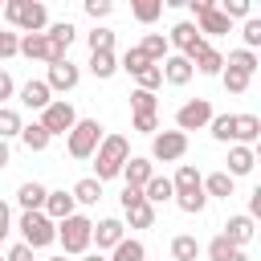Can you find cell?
Wrapping results in <instances>:
<instances>
[{
  "mask_svg": "<svg viewBox=\"0 0 261 261\" xmlns=\"http://www.w3.org/2000/svg\"><path fill=\"white\" fill-rule=\"evenodd\" d=\"M126 159H130V143L122 139V135H106L102 143H98V151H94V179L102 184V179H114V175H122V167H126Z\"/></svg>",
  "mask_w": 261,
  "mask_h": 261,
  "instance_id": "6da1fadb",
  "label": "cell"
},
{
  "mask_svg": "<svg viewBox=\"0 0 261 261\" xmlns=\"http://www.w3.org/2000/svg\"><path fill=\"white\" fill-rule=\"evenodd\" d=\"M4 20L16 24V29H24V33H41L45 20H49V12L37 0H4Z\"/></svg>",
  "mask_w": 261,
  "mask_h": 261,
  "instance_id": "7a4b0ae2",
  "label": "cell"
},
{
  "mask_svg": "<svg viewBox=\"0 0 261 261\" xmlns=\"http://www.w3.org/2000/svg\"><path fill=\"white\" fill-rule=\"evenodd\" d=\"M98 143H102L98 118H77L73 130H69V155H73V159H90V155L98 151Z\"/></svg>",
  "mask_w": 261,
  "mask_h": 261,
  "instance_id": "3957f363",
  "label": "cell"
},
{
  "mask_svg": "<svg viewBox=\"0 0 261 261\" xmlns=\"http://www.w3.org/2000/svg\"><path fill=\"white\" fill-rule=\"evenodd\" d=\"M20 232H24L20 245H29V249H45V245L57 241V224H53L45 212H24V216H20Z\"/></svg>",
  "mask_w": 261,
  "mask_h": 261,
  "instance_id": "277c9868",
  "label": "cell"
},
{
  "mask_svg": "<svg viewBox=\"0 0 261 261\" xmlns=\"http://www.w3.org/2000/svg\"><path fill=\"white\" fill-rule=\"evenodd\" d=\"M90 232H94V220H86L77 212L57 224V241L65 245V253H86L90 249Z\"/></svg>",
  "mask_w": 261,
  "mask_h": 261,
  "instance_id": "5b68a950",
  "label": "cell"
},
{
  "mask_svg": "<svg viewBox=\"0 0 261 261\" xmlns=\"http://www.w3.org/2000/svg\"><path fill=\"white\" fill-rule=\"evenodd\" d=\"M188 4H192V12L200 16V24H196L200 37H220V33H228V16H224L212 0H188Z\"/></svg>",
  "mask_w": 261,
  "mask_h": 261,
  "instance_id": "8992f818",
  "label": "cell"
},
{
  "mask_svg": "<svg viewBox=\"0 0 261 261\" xmlns=\"http://www.w3.org/2000/svg\"><path fill=\"white\" fill-rule=\"evenodd\" d=\"M73 122H77V114H73L69 102H49V106L41 110V126H45L49 139H53V135H69Z\"/></svg>",
  "mask_w": 261,
  "mask_h": 261,
  "instance_id": "52a82bcc",
  "label": "cell"
},
{
  "mask_svg": "<svg viewBox=\"0 0 261 261\" xmlns=\"http://www.w3.org/2000/svg\"><path fill=\"white\" fill-rule=\"evenodd\" d=\"M167 45H175V49H179V57H188V61H192V57H196L208 41L200 37V29H196L192 20H179V24L167 33Z\"/></svg>",
  "mask_w": 261,
  "mask_h": 261,
  "instance_id": "ba28073f",
  "label": "cell"
},
{
  "mask_svg": "<svg viewBox=\"0 0 261 261\" xmlns=\"http://www.w3.org/2000/svg\"><path fill=\"white\" fill-rule=\"evenodd\" d=\"M212 122V102L208 98H192V102H184L179 110H175V126L179 130H200V126H208Z\"/></svg>",
  "mask_w": 261,
  "mask_h": 261,
  "instance_id": "9c48e42d",
  "label": "cell"
},
{
  "mask_svg": "<svg viewBox=\"0 0 261 261\" xmlns=\"http://www.w3.org/2000/svg\"><path fill=\"white\" fill-rule=\"evenodd\" d=\"M184 151H188V135H184V130H163V135H155V143H151V155L163 159V163L184 159Z\"/></svg>",
  "mask_w": 261,
  "mask_h": 261,
  "instance_id": "30bf717a",
  "label": "cell"
},
{
  "mask_svg": "<svg viewBox=\"0 0 261 261\" xmlns=\"http://www.w3.org/2000/svg\"><path fill=\"white\" fill-rule=\"evenodd\" d=\"M16 53H24L29 61H33V57H37V61H49V65H53V61H61V53L49 45V37H45V33H24Z\"/></svg>",
  "mask_w": 261,
  "mask_h": 261,
  "instance_id": "8fae6325",
  "label": "cell"
},
{
  "mask_svg": "<svg viewBox=\"0 0 261 261\" xmlns=\"http://www.w3.org/2000/svg\"><path fill=\"white\" fill-rule=\"evenodd\" d=\"M77 77H82V73H77V65H73L69 57H61V61H53V65H49L45 86H49V90H73V86H77Z\"/></svg>",
  "mask_w": 261,
  "mask_h": 261,
  "instance_id": "7c38bea8",
  "label": "cell"
},
{
  "mask_svg": "<svg viewBox=\"0 0 261 261\" xmlns=\"http://www.w3.org/2000/svg\"><path fill=\"white\" fill-rule=\"evenodd\" d=\"M232 139H237L241 147L257 143V139H261V118H257V114H237V118H232Z\"/></svg>",
  "mask_w": 261,
  "mask_h": 261,
  "instance_id": "4fadbf2b",
  "label": "cell"
},
{
  "mask_svg": "<svg viewBox=\"0 0 261 261\" xmlns=\"http://www.w3.org/2000/svg\"><path fill=\"white\" fill-rule=\"evenodd\" d=\"M232 249H241V245H249L253 241V220L249 216H228V224H224V232H220Z\"/></svg>",
  "mask_w": 261,
  "mask_h": 261,
  "instance_id": "5bb4252c",
  "label": "cell"
},
{
  "mask_svg": "<svg viewBox=\"0 0 261 261\" xmlns=\"http://www.w3.org/2000/svg\"><path fill=\"white\" fill-rule=\"evenodd\" d=\"M159 69H163V77H167L171 86H188V82H192V73H196V69H192V61H188V57H179V53H175V57H167Z\"/></svg>",
  "mask_w": 261,
  "mask_h": 261,
  "instance_id": "9a60e30c",
  "label": "cell"
},
{
  "mask_svg": "<svg viewBox=\"0 0 261 261\" xmlns=\"http://www.w3.org/2000/svg\"><path fill=\"white\" fill-rule=\"evenodd\" d=\"M41 212H45L49 220H57V224H61L65 216H73V196H69V192H49Z\"/></svg>",
  "mask_w": 261,
  "mask_h": 261,
  "instance_id": "2e32d148",
  "label": "cell"
},
{
  "mask_svg": "<svg viewBox=\"0 0 261 261\" xmlns=\"http://www.w3.org/2000/svg\"><path fill=\"white\" fill-rule=\"evenodd\" d=\"M139 49H143V57H147V61H151V65H163V61H167V57H171V53H167V49H171V45H167V37H163V33H147V37H143V45H139Z\"/></svg>",
  "mask_w": 261,
  "mask_h": 261,
  "instance_id": "e0dca14e",
  "label": "cell"
},
{
  "mask_svg": "<svg viewBox=\"0 0 261 261\" xmlns=\"http://www.w3.org/2000/svg\"><path fill=\"white\" fill-rule=\"evenodd\" d=\"M49 94H53V90H49L45 82H24V86H20V102H24L29 110H45V106L53 102Z\"/></svg>",
  "mask_w": 261,
  "mask_h": 261,
  "instance_id": "ac0fdd59",
  "label": "cell"
},
{
  "mask_svg": "<svg viewBox=\"0 0 261 261\" xmlns=\"http://www.w3.org/2000/svg\"><path fill=\"white\" fill-rule=\"evenodd\" d=\"M122 175H126V188H139V192H143V188H147V179H151L155 171H151V159H139V155H135V159H126Z\"/></svg>",
  "mask_w": 261,
  "mask_h": 261,
  "instance_id": "d6986e66",
  "label": "cell"
},
{
  "mask_svg": "<svg viewBox=\"0 0 261 261\" xmlns=\"http://www.w3.org/2000/svg\"><path fill=\"white\" fill-rule=\"evenodd\" d=\"M90 241H98V249H114L122 241V220H98L94 232H90Z\"/></svg>",
  "mask_w": 261,
  "mask_h": 261,
  "instance_id": "ffe728a7",
  "label": "cell"
},
{
  "mask_svg": "<svg viewBox=\"0 0 261 261\" xmlns=\"http://www.w3.org/2000/svg\"><path fill=\"white\" fill-rule=\"evenodd\" d=\"M175 196V188H171V179L167 175H151L147 179V188H143V200L155 208V204H163V200H171Z\"/></svg>",
  "mask_w": 261,
  "mask_h": 261,
  "instance_id": "44dd1931",
  "label": "cell"
},
{
  "mask_svg": "<svg viewBox=\"0 0 261 261\" xmlns=\"http://www.w3.org/2000/svg\"><path fill=\"white\" fill-rule=\"evenodd\" d=\"M45 196H49V192H45L37 179L20 184V192H16V200H20V208H24V212H41V208H45Z\"/></svg>",
  "mask_w": 261,
  "mask_h": 261,
  "instance_id": "7402d4cb",
  "label": "cell"
},
{
  "mask_svg": "<svg viewBox=\"0 0 261 261\" xmlns=\"http://www.w3.org/2000/svg\"><path fill=\"white\" fill-rule=\"evenodd\" d=\"M192 69H200V73H208V77H216L220 69H224V57L212 49V45H204L196 57H192Z\"/></svg>",
  "mask_w": 261,
  "mask_h": 261,
  "instance_id": "603a6c76",
  "label": "cell"
},
{
  "mask_svg": "<svg viewBox=\"0 0 261 261\" xmlns=\"http://www.w3.org/2000/svg\"><path fill=\"white\" fill-rule=\"evenodd\" d=\"M171 188H175V196H192V192H204V188H200V171H196L192 163H184V167L175 171Z\"/></svg>",
  "mask_w": 261,
  "mask_h": 261,
  "instance_id": "cb8c5ba5",
  "label": "cell"
},
{
  "mask_svg": "<svg viewBox=\"0 0 261 261\" xmlns=\"http://www.w3.org/2000/svg\"><path fill=\"white\" fill-rule=\"evenodd\" d=\"M45 37H49V45H53V49L65 57V53H69V45H73V37H77V29H73L69 20H61V24H53Z\"/></svg>",
  "mask_w": 261,
  "mask_h": 261,
  "instance_id": "d4e9b609",
  "label": "cell"
},
{
  "mask_svg": "<svg viewBox=\"0 0 261 261\" xmlns=\"http://www.w3.org/2000/svg\"><path fill=\"white\" fill-rule=\"evenodd\" d=\"M253 163H257V159H253V147H232V151H228V175H232V179H237V175H249Z\"/></svg>",
  "mask_w": 261,
  "mask_h": 261,
  "instance_id": "484cf974",
  "label": "cell"
},
{
  "mask_svg": "<svg viewBox=\"0 0 261 261\" xmlns=\"http://www.w3.org/2000/svg\"><path fill=\"white\" fill-rule=\"evenodd\" d=\"M200 188H204L208 196H216V200H228V196H232V175H228V171H212L208 179H200Z\"/></svg>",
  "mask_w": 261,
  "mask_h": 261,
  "instance_id": "4316f807",
  "label": "cell"
},
{
  "mask_svg": "<svg viewBox=\"0 0 261 261\" xmlns=\"http://www.w3.org/2000/svg\"><path fill=\"white\" fill-rule=\"evenodd\" d=\"M69 196H73V204H98V200H102V184H98L94 175H90V179H77Z\"/></svg>",
  "mask_w": 261,
  "mask_h": 261,
  "instance_id": "83f0119b",
  "label": "cell"
},
{
  "mask_svg": "<svg viewBox=\"0 0 261 261\" xmlns=\"http://www.w3.org/2000/svg\"><path fill=\"white\" fill-rule=\"evenodd\" d=\"M20 143H24L29 151H45V147H49V135H45L41 122H29V126H20Z\"/></svg>",
  "mask_w": 261,
  "mask_h": 261,
  "instance_id": "f1b7e54d",
  "label": "cell"
},
{
  "mask_svg": "<svg viewBox=\"0 0 261 261\" xmlns=\"http://www.w3.org/2000/svg\"><path fill=\"white\" fill-rule=\"evenodd\" d=\"M171 257H175V261H196V257H200V241L188 237V232L175 237V241H171Z\"/></svg>",
  "mask_w": 261,
  "mask_h": 261,
  "instance_id": "f546056e",
  "label": "cell"
},
{
  "mask_svg": "<svg viewBox=\"0 0 261 261\" xmlns=\"http://www.w3.org/2000/svg\"><path fill=\"white\" fill-rule=\"evenodd\" d=\"M126 220H130V228H151L155 224V208L147 200H139L135 208H126Z\"/></svg>",
  "mask_w": 261,
  "mask_h": 261,
  "instance_id": "4dcf8cb0",
  "label": "cell"
},
{
  "mask_svg": "<svg viewBox=\"0 0 261 261\" xmlns=\"http://www.w3.org/2000/svg\"><path fill=\"white\" fill-rule=\"evenodd\" d=\"M143 257H147L143 241H126V237H122V241L114 245V257H110V261H143Z\"/></svg>",
  "mask_w": 261,
  "mask_h": 261,
  "instance_id": "1f68e13d",
  "label": "cell"
},
{
  "mask_svg": "<svg viewBox=\"0 0 261 261\" xmlns=\"http://www.w3.org/2000/svg\"><path fill=\"white\" fill-rule=\"evenodd\" d=\"M114 69H118L114 53H90V73L94 77H114Z\"/></svg>",
  "mask_w": 261,
  "mask_h": 261,
  "instance_id": "d6a6232c",
  "label": "cell"
},
{
  "mask_svg": "<svg viewBox=\"0 0 261 261\" xmlns=\"http://www.w3.org/2000/svg\"><path fill=\"white\" fill-rule=\"evenodd\" d=\"M228 69H237V73H245V77H253V69H257V57L249 53V49H237V53H228V61H224Z\"/></svg>",
  "mask_w": 261,
  "mask_h": 261,
  "instance_id": "836d02e7",
  "label": "cell"
},
{
  "mask_svg": "<svg viewBox=\"0 0 261 261\" xmlns=\"http://www.w3.org/2000/svg\"><path fill=\"white\" fill-rule=\"evenodd\" d=\"M20 114L12 110V106H0V139H12V135H20Z\"/></svg>",
  "mask_w": 261,
  "mask_h": 261,
  "instance_id": "e575fe53",
  "label": "cell"
},
{
  "mask_svg": "<svg viewBox=\"0 0 261 261\" xmlns=\"http://www.w3.org/2000/svg\"><path fill=\"white\" fill-rule=\"evenodd\" d=\"M86 41H90V53H114V33L110 29H94Z\"/></svg>",
  "mask_w": 261,
  "mask_h": 261,
  "instance_id": "d590c367",
  "label": "cell"
},
{
  "mask_svg": "<svg viewBox=\"0 0 261 261\" xmlns=\"http://www.w3.org/2000/svg\"><path fill=\"white\" fill-rule=\"evenodd\" d=\"M147 65H151V61H147V57H143V49H139V45H135V49H126V53H122V69H126V73H135V77H139V73H143V69H147Z\"/></svg>",
  "mask_w": 261,
  "mask_h": 261,
  "instance_id": "8d00e7d4",
  "label": "cell"
},
{
  "mask_svg": "<svg viewBox=\"0 0 261 261\" xmlns=\"http://www.w3.org/2000/svg\"><path fill=\"white\" fill-rule=\"evenodd\" d=\"M232 118H237V114H212V122H208V126H212V139L228 143V139H232Z\"/></svg>",
  "mask_w": 261,
  "mask_h": 261,
  "instance_id": "74e56055",
  "label": "cell"
},
{
  "mask_svg": "<svg viewBox=\"0 0 261 261\" xmlns=\"http://www.w3.org/2000/svg\"><path fill=\"white\" fill-rule=\"evenodd\" d=\"M159 12H163V0H139L135 4V20H143V24H151Z\"/></svg>",
  "mask_w": 261,
  "mask_h": 261,
  "instance_id": "f35d334b",
  "label": "cell"
},
{
  "mask_svg": "<svg viewBox=\"0 0 261 261\" xmlns=\"http://www.w3.org/2000/svg\"><path fill=\"white\" fill-rule=\"evenodd\" d=\"M159 86H163V69H159V65H147V69L139 73V90H147V94H155Z\"/></svg>",
  "mask_w": 261,
  "mask_h": 261,
  "instance_id": "ab89813d",
  "label": "cell"
},
{
  "mask_svg": "<svg viewBox=\"0 0 261 261\" xmlns=\"http://www.w3.org/2000/svg\"><path fill=\"white\" fill-rule=\"evenodd\" d=\"M220 77H224V90H228V94H245V90H249V77L237 73V69H220Z\"/></svg>",
  "mask_w": 261,
  "mask_h": 261,
  "instance_id": "60d3db41",
  "label": "cell"
},
{
  "mask_svg": "<svg viewBox=\"0 0 261 261\" xmlns=\"http://www.w3.org/2000/svg\"><path fill=\"white\" fill-rule=\"evenodd\" d=\"M130 106H135V114H155V94L135 90V94H130Z\"/></svg>",
  "mask_w": 261,
  "mask_h": 261,
  "instance_id": "b9f144b4",
  "label": "cell"
},
{
  "mask_svg": "<svg viewBox=\"0 0 261 261\" xmlns=\"http://www.w3.org/2000/svg\"><path fill=\"white\" fill-rule=\"evenodd\" d=\"M175 204H179L184 212H192V216H196V212H204L208 196H204V192H192V196H175Z\"/></svg>",
  "mask_w": 261,
  "mask_h": 261,
  "instance_id": "7bdbcfd3",
  "label": "cell"
},
{
  "mask_svg": "<svg viewBox=\"0 0 261 261\" xmlns=\"http://www.w3.org/2000/svg\"><path fill=\"white\" fill-rule=\"evenodd\" d=\"M257 45H261V20H257V16H249V20H245V49L253 53Z\"/></svg>",
  "mask_w": 261,
  "mask_h": 261,
  "instance_id": "ee69618b",
  "label": "cell"
},
{
  "mask_svg": "<svg viewBox=\"0 0 261 261\" xmlns=\"http://www.w3.org/2000/svg\"><path fill=\"white\" fill-rule=\"evenodd\" d=\"M232 253H237V249H232L224 237H212V245H208V257H212V261H228Z\"/></svg>",
  "mask_w": 261,
  "mask_h": 261,
  "instance_id": "f6af8a7d",
  "label": "cell"
},
{
  "mask_svg": "<svg viewBox=\"0 0 261 261\" xmlns=\"http://www.w3.org/2000/svg\"><path fill=\"white\" fill-rule=\"evenodd\" d=\"M16 49H20V37L0 29V57H16Z\"/></svg>",
  "mask_w": 261,
  "mask_h": 261,
  "instance_id": "bcb514c9",
  "label": "cell"
},
{
  "mask_svg": "<svg viewBox=\"0 0 261 261\" xmlns=\"http://www.w3.org/2000/svg\"><path fill=\"white\" fill-rule=\"evenodd\" d=\"M220 12H224L228 20H232V16H249V0H224Z\"/></svg>",
  "mask_w": 261,
  "mask_h": 261,
  "instance_id": "7dc6e473",
  "label": "cell"
},
{
  "mask_svg": "<svg viewBox=\"0 0 261 261\" xmlns=\"http://www.w3.org/2000/svg\"><path fill=\"white\" fill-rule=\"evenodd\" d=\"M110 8H114L110 0H86V12H90L94 20H102V16H110Z\"/></svg>",
  "mask_w": 261,
  "mask_h": 261,
  "instance_id": "c3c4849f",
  "label": "cell"
},
{
  "mask_svg": "<svg viewBox=\"0 0 261 261\" xmlns=\"http://www.w3.org/2000/svg\"><path fill=\"white\" fill-rule=\"evenodd\" d=\"M135 130H143V135L159 130V114H135Z\"/></svg>",
  "mask_w": 261,
  "mask_h": 261,
  "instance_id": "681fc988",
  "label": "cell"
},
{
  "mask_svg": "<svg viewBox=\"0 0 261 261\" xmlns=\"http://www.w3.org/2000/svg\"><path fill=\"white\" fill-rule=\"evenodd\" d=\"M4 261H33V249H29V245H12Z\"/></svg>",
  "mask_w": 261,
  "mask_h": 261,
  "instance_id": "f907efd6",
  "label": "cell"
},
{
  "mask_svg": "<svg viewBox=\"0 0 261 261\" xmlns=\"http://www.w3.org/2000/svg\"><path fill=\"white\" fill-rule=\"evenodd\" d=\"M8 228H12V212H8V204L0 200V241L8 237Z\"/></svg>",
  "mask_w": 261,
  "mask_h": 261,
  "instance_id": "816d5d0a",
  "label": "cell"
},
{
  "mask_svg": "<svg viewBox=\"0 0 261 261\" xmlns=\"http://www.w3.org/2000/svg\"><path fill=\"white\" fill-rule=\"evenodd\" d=\"M139 200H143V192H139V188H122V208H135Z\"/></svg>",
  "mask_w": 261,
  "mask_h": 261,
  "instance_id": "f5cc1de1",
  "label": "cell"
},
{
  "mask_svg": "<svg viewBox=\"0 0 261 261\" xmlns=\"http://www.w3.org/2000/svg\"><path fill=\"white\" fill-rule=\"evenodd\" d=\"M12 90H16V86H12V77L0 69V102H4V98H12Z\"/></svg>",
  "mask_w": 261,
  "mask_h": 261,
  "instance_id": "db71d44e",
  "label": "cell"
},
{
  "mask_svg": "<svg viewBox=\"0 0 261 261\" xmlns=\"http://www.w3.org/2000/svg\"><path fill=\"white\" fill-rule=\"evenodd\" d=\"M0 167H8V143L0 139Z\"/></svg>",
  "mask_w": 261,
  "mask_h": 261,
  "instance_id": "11a10c76",
  "label": "cell"
},
{
  "mask_svg": "<svg viewBox=\"0 0 261 261\" xmlns=\"http://www.w3.org/2000/svg\"><path fill=\"white\" fill-rule=\"evenodd\" d=\"M228 261H249V257H245V253H241V249H237V253H232V257H228Z\"/></svg>",
  "mask_w": 261,
  "mask_h": 261,
  "instance_id": "9f6ffc18",
  "label": "cell"
},
{
  "mask_svg": "<svg viewBox=\"0 0 261 261\" xmlns=\"http://www.w3.org/2000/svg\"><path fill=\"white\" fill-rule=\"evenodd\" d=\"M86 261H106V257H102V253H90V257H86Z\"/></svg>",
  "mask_w": 261,
  "mask_h": 261,
  "instance_id": "6f0895ef",
  "label": "cell"
},
{
  "mask_svg": "<svg viewBox=\"0 0 261 261\" xmlns=\"http://www.w3.org/2000/svg\"><path fill=\"white\" fill-rule=\"evenodd\" d=\"M49 261H65V257H49Z\"/></svg>",
  "mask_w": 261,
  "mask_h": 261,
  "instance_id": "680465c9",
  "label": "cell"
},
{
  "mask_svg": "<svg viewBox=\"0 0 261 261\" xmlns=\"http://www.w3.org/2000/svg\"><path fill=\"white\" fill-rule=\"evenodd\" d=\"M0 261H4V257H0Z\"/></svg>",
  "mask_w": 261,
  "mask_h": 261,
  "instance_id": "91938a15",
  "label": "cell"
}]
</instances>
